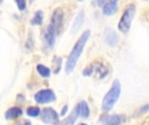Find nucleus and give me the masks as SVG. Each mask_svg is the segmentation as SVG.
<instances>
[{
  "instance_id": "obj_1",
  "label": "nucleus",
  "mask_w": 149,
  "mask_h": 125,
  "mask_svg": "<svg viewBox=\"0 0 149 125\" xmlns=\"http://www.w3.org/2000/svg\"><path fill=\"white\" fill-rule=\"evenodd\" d=\"M90 35H91V30H85L82 33V35L79 37V38L77 40L76 44H74L71 53L68 56V58L65 64V72L67 74L72 72L73 70L75 69L77 63L83 52V50L90 37Z\"/></svg>"
},
{
  "instance_id": "obj_2",
  "label": "nucleus",
  "mask_w": 149,
  "mask_h": 125,
  "mask_svg": "<svg viewBox=\"0 0 149 125\" xmlns=\"http://www.w3.org/2000/svg\"><path fill=\"white\" fill-rule=\"evenodd\" d=\"M121 92V85L119 80H114L113 82L112 87L108 90V92L105 95L102 101V110L105 112H108L111 110L114 104L117 103Z\"/></svg>"
},
{
  "instance_id": "obj_3",
  "label": "nucleus",
  "mask_w": 149,
  "mask_h": 125,
  "mask_svg": "<svg viewBox=\"0 0 149 125\" xmlns=\"http://www.w3.org/2000/svg\"><path fill=\"white\" fill-rule=\"evenodd\" d=\"M135 13H136V6L134 3L128 4L125 9L118 23L119 30H120L122 33H127L129 31Z\"/></svg>"
},
{
  "instance_id": "obj_4",
  "label": "nucleus",
  "mask_w": 149,
  "mask_h": 125,
  "mask_svg": "<svg viewBox=\"0 0 149 125\" xmlns=\"http://www.w3.org/2000/svg\"><path fill=\"white\" fill-rule=\"evenodd\" d=\"M64 17H65V12L61 7H58L53 10L50 24L56 31V34H59L61 32L64 24Z\"/></svg>"
},
{
  "instance_id": "obj_5",
  "label": "nucleus",
  "mask_w": 149,
  "mask_h": 125,
  "mask_svg": "<svg viewBox=\"0 0 149 125\" xmlns=\"http://www.w3.org/2000/svg\"><path fill=\"white\" fill-rule=\"evenodd\" d=\"M41 119L42 121L49 125H58L59 117L58 113L52 108L47 107L42 110L41 111Z\"/></svg>"
},
{
  "instance_id": "obj_6",
  "label": "nucleus",
  "mask_w": 149,
  "mask_h": 125,
  "mask_svg": "<svg viewBox=\"0 0 149 125\" xmlns=\"http://www.w3.org/2000/svg\"><path fill=\"white\" fill-rule=\"evenodd\" d=\"M34 99L38 104H48V103H52L55 101L56 95L52 90H50V89L41 90L35 94Z\"/></svg>"
},
{
  "instance_id": "obj_7",
  "label": "nucleus",
  "mask_w": 149,
  "mask_h": 125,
  "mask_svg": "<svg viewBox=\"0 0 149 125\" xmlns=\"http://www.w3.org/2000/svg\"><path fill=\"white\" fill-rule=\"evenodd\" d=\"M43 38H44V42L45 44L46 45V47L48 48H52L54 44H55V39H56V31L54 30V29L52 28V26L51 24H49L45 31H44V35H43Z\"/></svg>"
},
{
  "instance_id": "obj_8",
  "label": "nucleus",
  "mask_w": 149,
  "mask_h": 125,
  "mask_svg": "<svg viewBox=\"0 0 149 125\" xmlns=\"http://www.w3.org/2000/svg\"><path fill=\"white\" fill-rule=\"evenodd\" d=\"M104 40L109 46L115 47L119 42V36L111 28H106L104 30Z\"/></svg>"
},
{
  "instance_id": "obj_9",
  "label": "nucleus",
  "mask_w": 149,
  "mask_h": 125,
  "mask_svg": "<svg viewBox=\"0 0 149 125\" xmlns=\"http://www.w3.org/2000/svg\"><path fill=\"white\" fill-rule=\"evenodd\" d=\"M125 122V117L122 115H108L100 119L102 125H121Z\"/></svg>"
},
{
  "instance_id": "obj_10",
  "label": "nucleus",
  "mask_w": 149,
  "mask_h": 125,
  "mask_svg": "<svg viewBox=\"0 0 149 125\" xmlns=\"http://www.w3.org/2000/svg\"><path fill=\"white\" fill-rule=\"evenodd\" d=\"M84 20H85V11L84 10H81L78 15L76 16L74 21H73V23H72V33H75L77 32L80 27L82 26L83 23H84Z\"/></svg>"
},
{
  "instance_id": "obj_11",
  "label": "nucleus",
  "mask_w": 149,
  "mask_h": 125,
  "mask_svg": "<svg viewBox=\"0 0 149 125\" xmlns=\"http://www.w3.org/2000/svg\"><path fill=\"white\" fill-rule=\"evenodd\" d=\"M76 107H77L79 117H81V118H87L90 116V108H89V106H88L86 102L82 101V102L79 103L76 105Z\"/></svg>"
},
{
  "instance_id": "obj_12",
  "label": "nucleus",
  "mask_w": 149,
  "mask_h": 125,
  "mask_svg": "<svg viewBox=\"0 0 149 125\" xmlns=\"http://www.w3.org/2000/svg\"><path fill=\"white\" fill-rule=\"evenodd\" d=\"M103 13L106 16H113L118 10V3L114 1H108L102 8Z\"/></svg>"
},
{
  "instance_id": "obj_13",
  "label": "nucleus",
  "mask_w": 149,
  "mask_h": 125,
  "mask_svg": "<svg viewBox=\"0 0 149 125\" xmlns=\"http://www.w3.org/2000/svg\"><path fill=\"white\" fill-rule=\"evenodd\" d=\"M23 111L19 107H12L10 108L4 114V117L7 120H15L22 116Z\"/></svg>"
},
{
  "instance_id": "obj_14",
  "label": "nucleus",
  "mask_w": 149,
  "mask_h": 125,
  "mask_svg": "<svg viewBox=\"0 0 149 125\" xmlns=\"http://www.w3.org/2000/svg\"><path fill=\"white\" fill-rule=\"evenodd\" d=\"M78 117H79V113H78L77 107H75L73 111L69 115V117H67L62 122H60L58 125H73L75 124Z\"/></svg>"
},
{
  "instance_id": "obj_15",
  "label": "nucleus",
  "mask_w": 149,
  "mask_h": 125,
  "mask_svg": "<svg viewBox=\"0 0 149 125\" xmlns=\"http://www.w3.org/2000/svg\"><path fill=\"white\" fill-rule=\"evenodd\" d=\"M43 17L44 14L42 10H37L34 14V17L31 20V23L32 25H41L43 23Z\"/></svg>"
},
{
  "instance_id": "obj_16",
  "label": "nucleus",
  "mask_w": 149,
  "mask_h": 125,
  "mask_svg": "<svg viewBox=\"0 0 149 125\" xmlns=\"http://www.w3.org/2000/svg\"><path fill=\"white\" fill-rule=\"evenodd\" d=\"M36 69H37L38 73L42 77L46 78V77H49L51 76V70H50L48 67H46V66H45V65H43V64H38Z\"/></svg>"
},
{
  "instance_id": "obj_17",
  "label": "nucleus",
  "mask_w": 149,
  "mask_h": 125,
  "mask_svg": "<svg viewBox=\"0 0 149 125\" xmlns=\"http://www.w3.org/2000/svg\"><path fill=\"white\" fill-rule=\"evenodd\" d=\"M41 113L40 109L36 106H31L26 110V114L31 117H37Z\"/></svg>"
},
{
  "instance_id": "obj_18",
  "label": "nucleus",
  "mask_w": 149,
  "mask_h": 125,
  "mask_svg": "<svg viewBox=\"0 0 149 125\" xmlns=\"http://www.w3.org/2000/svg\"><path fill=\"white\" fill-rule=\"evenodd\" d=\"M61 64H62V59L60 57H54V65L55 66V70H54V73H58L60 69H61Z\"/></svg>"
},
{
  "instance_id": "obj_19",
  "label": "nucleus",
  "mask_w": 149,
  "mask_h": 125,
  "mask_svg": "<svg viewBox=\"0 0 149 125\" xmlns=\"http://www.w3.org/2000/svg\"><path fill=\"white\" fill-rule=\"evenodd\" d=\"M93 70H94V66L93 64H91L86 68H85V70H83V75L85 77H90L93 73Z\"/></svg>"
},
{
  "instance_id": "obj_20",
  "label": "nucleus",
  "mask_w": 149,
  "mask_h": 125,
  "mask_svg": "<svg viewBox=\"0 0 149 125\" xmlns=\"http://www.w3.org/2000/svg\"><path fill=\"white\" fill-rule=\"evenodd\" d=\"M17 6L19 10H24L26 8V1L25 0H15Z\"/></svg>"
},
{
  "instance_id": "obj_21",
  "label": "nucleus",
  "mask_w": 149,
  "mask_h": 125,
  "mask_svg": "<svg viewBox=\"0 0 149 125\" xmlns=\"http://www.w3.org/2000/svg\"><path fill=\"white\" fill-rule=\"evenodd\" d=\"M148 112H149V104H148L143 105V106L140 109V110H139V113H140V114H145V113H148Z\"/></svg>"
},
{
  "instance_id": "obj_22",
  "label": "nucleus",
  "mask_w": 149,
  "mask_h": 125,
  "mask_svg": "<svg viewBox=\"0 0 149 125\" xmlns=\"http://www.w3.org/2000/svg\"><path fill=\"white\" fill-rule=\"evenodd\" d=\"M107 0H96V3L99 7H104V5L107 3Z\"/></svg>"
},
{
  "instance_id": "obj_23",
  "label": "nucleus",
  "mask_w": 149,
  "mask_h": 125,
  "mask_svg": "<svg viewBox=\"0 0 149 125\" xmlns=\"http://www.w3.org/2000/svg\"><path fill=\"white\" fill-rule=\"evenodd\" d=\"M67 111H68V106H67V105H65V106L62 108V110H61L60 115H61L62 117H64V116L67 113Z\"/></svg>"
},
{
  "instance_id": "obj_24",
  "label": "nucleus",
  "mask_w": 149,
  "mask_h": 125,
  "mask_svg": "<svg viewBox=\"0 0 149 125\" xmlns=\"http://www.w3.org/2000/svg\"><path fill=\"white\" fill-rule=\"evenodd\" d=\"M24 125H31V122H29V121H26V122L24 124Z\"/></svg>"
},
{
  "instance_id": "obj_25",
  "label": "nucleus",
  "mask_w": 149,
  "mask_h": 125,
  "mask_svg": "<svg viewBox=\"0 0 149 125\" xmlns=\"http://www.w3.org/2000/svg\"><path fill=\"white\" fill-rule=\"evenodd\" d=\"M79 125H87V124H79Z\"/></svg>"
},
{
  "instance_id": "obj_26",
  "label": "nucleus",
  "mask_w": 149,
  "mask_h": 125,
  "mask_svg": "<svg viewBox=\"0 0 149 125\" xmlns=\"http://www.w3.org/2000/svg\"><path fill=\"white\" fill-rule=\"evenodd\" d=\"M109 1H114V2H117L118 0H109Z\"/></svg>"
},
{
  "instance_id": "obj_27",
  "label": "nucleus",
  "mask_w": 149,
  "mask_h": 125,
  "mask_svg": "<svg viewBox=\"0 0 149 125\" xmlns=\"http://www.w3.org/2000/svg\"><path fill=\"white\" fill-rule=\"evenodd\" d=\"M2 2H3V0H0V4L2 3Z\"/></svg>"
},
{
  "instance_id": "obj_28",
  "label": "nucleus",
  "mask_w": 149,
  "mask_h": 125,
  "mask_svg": "<svg viewBox=\"0 0 149 125\" xmlns=\"http://www.w3.org/2000/svg\"><path fill=\"white\" fill-rule=\"evenodd\" d=\"M78 1H83V0H78Z\"/></svg>"
},
{
  "instance_id": "obj_29",
  "label": "nucleus",
  "mask_w": 149,
  "mask_h": 125,
  "mask_svg": "<svg viewBox=\"0 0 149 125\" xmlns=\"http://www.w3.org/2000/svg\"><path fill=\"white\" fill-rule=\"evenodd\" d=\"M146 1H148V0H146Z\"/></svg>"
}]
</instances>
